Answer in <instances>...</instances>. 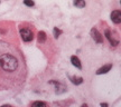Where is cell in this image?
<instances>
[{
  "mask_svg": "<svg viewBox=\"0 0 121 107\" xmlns=\"http://www.w3.org/2000/svg\"><path fill=\"white\" fill-rule=\"evenodd\" d=\"M24 4L28 6V7H33L34 6V1L33 0H24Z\"/></svg>",
  "mask_w": 121,
  "mask_h": 107,
  "instance_id": "obj_12",
  "label": "cell"
},
{
  "mask_svg": "<svg viewBox=\"0 0 121 107\" xmlns=\"http://www.w3.org/2000/svg\"><path fill=\"white\" fill-rule=\"evenodd\" d=\"M71 80H72V83L73 84H76V85H78V84H81L83 81V79L81 77H78V78H76V77H71Z\"/></svg>",
  "mask_w": 121,
  "mask_h": 107,
  "instance_id": "obj_11",
  "label": "cell"
},
{
  "mask_svg": "<svg viewBox=\"0 0 121 107\" xmlns=\"http://www.w3.org/2000/svg\"><path fill=\"white\" fill-rule=\"evenodd\" d=\"M105 36H107V38L110 40V43L113 44V46H117V45H118V41H116V40H114V39L111 37V35H110V31H109V30H107V31H105Z\"/></svg>",
  "mask_w": 121,
  "mask_h": 107,
  "instance_id": "obj_8",
  "label": "cell"
},
{
  "mask_svg": "<svg viewBox=\"0 0 121 107\" xmlns=\"http://www.w3.org/2000/svg\"><path fill=\"white\" fill-rule=\"evenodd\" d=\"M91 34H92V37H93V39H94L96 43H103V38H102V36L99 34V31L96 29H92L91 30Z\"/></svg>",
  "mask_w": 121,
  "mask_h": 107,
  "instance_id": "obj_4",
  "label": "cell"
},
{
  "mask_svg": "<svg viewBox=\"0 0 121 107\" xmlns=\"http://www.w3.org/2000/svg\"><path fill=\"white\" fill-rule=\"evenodd\" d=\"M101 106H102V107H107V104H101Z\"/></svg>",
  "mask_w": 121,
  "mask_h": 107,
  "instance_id": "obj_15",
  "label": "cell"
},
{
  "mask_svg": "<svg viewBox=\"0 0 121 107\" xmlns=\"http://www.w3.org/2000/svg\"><path fill=\"white\" fill-rule=\"evenodd\" d=\"M54 32H55V37H58V35L60 34V30H58L57 28H55V29H54Z\"/></svg>",
  "mask_w": 121,
  "mask_h": 107,
  "instance_id": "obj_13",
  "label": "cell"
},
{
  "mask_svg": "<svg viewBox=\"0 0 121 107\" xmlns=\"http://www.w3.org/2000/svg\"><path fill=\"white\" fill-rule=\"evenodd\" d=\"M46 40V34L44 31H39L38 32V41L39 43H44Z\"/></svg>",
  "mask_w": 121,
  "mask_h": 107,
  "instance_id": "obj_9",
  "label": "cell"
},
{
  "mask_svg": "<svg viewBox=\"0 0 121 107\" xmlns=\"http://www.w3.org/2000/svg\"><path fill=\"white\" fill-rule=\"evenodd\" d=\"M20 36H22V39L25 41V43H29L34 39V34L33 31L28 28H20Z\"/></svg>",
  "mask_w": 121,
  "mask_h": 107,
  "instance_id": "obj_2",
  "label": "cell"
},
{
  "mask_svg": "<svg viewBox=\"0 0 121 107\" xmlns=\"http://www.w3.org/2000/svg\"><path fill=\"white\" fill-rule=\"evenodd\" d=\"M71 61H72V64L75 66V67H78V69L82 68V65H81V61H80V59H78L76 56H72L71 57Z\"/></svg>",
  "mask_w": 121,
  "mask_h": 107,
  "instance_id": "obj_5",
  "label": "cell"
},
{
  "mask_svg": "<svg viewBox=\"0 0 121 107\" xmlns=\"http://www.w3.org/2000/svg\"><path fill=\"white\" fill-rule=\"evenodd\" d=\"M30 107H49L48 104H46L45 102H40V100H37V102H34L31 104Z\"/></svg>",
  "mask_w": 121,
  "mask_h": 107,
  "instance_id": "obj_7",
  "label": "cell"
},
{
  "mask_svg": "<svg viewBox=\"0 0 121 107\" xmlns=\"http://www.w3.org/2000/svg\"><path fill=\"white\" fill-rule=\"evenodd\" d=\"M111 19H112V21L114 22V24L119 25V24L121 22V12L119 11V10H114V11H112V13H111Z\"/></svg>",
  "mask_w": 121,
  "mask_h": 107,
  "instance_id": "obj_3",
  "label": "cell"
},
{
  "mask_svg": "<svg viewBox=\"0 0 121 107\" xmlns=\"http://www.w3.org/2000/svg\"><path fill=\"white\" fill-rule=\"evenodd\" d=\"M27 78L26 59L15 45L0 40V90L22 88Z\"/></svg>",
  "mask_w": 121,
  "mask_h": 107,
  "instance_id": "obj_1",
  "label": "cell"
},
{
  "mask_svg": "<svg viewBox=\"0 0 121 107\" xmlns=\"http://www.w3.org/2000/svg\"><path fill=\"white\" fill-rule=\"evenodd\" d=\"M112 68V65L111 64H109V65H107V66H104V67H102V68H100L98 71H96V74L98 75H101V74H105V73H108L110 69Z\"/></svg>",
  "mask_w": 121,
  "mask_h": 107,
  "instance_id": "obj_6",
  "label": "cell"
},
{
  "mask_svg": "<svg viewBox=\"0 0 121 107\" xmlns=\"http://www.w3.org/2000/svg\"><path fill=\"white\" fill-rule=\"evenodd\" d=\"M74 6H76L78 8H83V7H85V1L84 0H75L74 1Z\"/></svg>",
  "mask_w": 121,
  "mask_h": 107,
  "instance_id": "obj_10",
  "label": "cell"
},
{
  "mask_svg": "<svg viewBox=\"0 0 121 107\" xmlns=\"http://www.w3.org/2000/svg\"><path fill=\"white\" fill-rule=\"evenodd\" d=\"M0 107H11L10 105H2V106H0Z\"/></svg>",
  "mask_w": 121,
  "mask_h": 107,
  "instance_id": "obj_14",
  "label": "cell"
},
{
  "mask_svg": "<svg viewBox=\"0 0 121 107\" xmlns=\"http://www.w3.org/2000/svg\"><path fill=\"white\" fill-rule=\"evenodd\" d=\"M82 107H87V105H85V104H84V105H82Z\"/></svg>",
  "mask_w": 121,
  "mask_h": 107,
  "instance_id": "obj_16",
  "label": "cell"
}]
</instances>
